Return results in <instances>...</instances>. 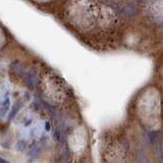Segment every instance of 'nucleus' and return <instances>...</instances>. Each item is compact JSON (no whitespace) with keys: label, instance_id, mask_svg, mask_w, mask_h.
Segmentation results:
<instances>
[{"label":"nucleus","instance_id":"nucleus-1","mask_svg":"<svg viewBox=\"0 0 163 163\" xmlns=\"http://www.w3.org/2000/svg\"><path fill=\"white\" fill-rule=\"evenodd\" d=\"M23 76V80L25 82V84L28 86L29 88H35V86L37 84V76L36 72L34 70H30L27 72H24V75L21 76Z\"/></svg>","mask_w":163,"mask_h":163},{"label":"nucleus","instance_id":"nucleus-6","mask_svg":"<svg viewBox=\"0 0 163 163\" xmlns=\"http://www.w3.org/2000/svg\"><path fill=\"white\" fill-rule=\"evenodd\" d=\"M156 155L157 157H161L163 155V137L156 144Z\"/></svg>","mask_w":163,"mask_h":163},{"label":"nucleus","instance_id":"nucleus-7","mask_svg":"<svg viewBox=\"0 0 163 163\" xmlns=\"http://www.w3.org/2000/svg\"><path fill=\"white\" fill-rule=\"evenodd\" d=\"M156 135H157V132H150V134H149L148 138H149L150 141H151V143H155V141H156Z\"/></svg>","mask_w":163,"mask_h":163},{"label":"nucleus","instance_id":"nucleus-4","mask_svg":"<svg viewBox=\"0 0 163 163\" xmlns=\"http://www.w3.org/2000/svg\"><path fill=\"white\" fill-rule=\"evenodd\" d=\"M9 107H10V98L8 95H6L3 98V101H2V104H1V114L3 115L4 113L8 112Z\"/></svg>","mask_w":163,"mask_h":163},{"label":"nucleus","instance_id":"nucleus-8","mask_svg":"<svg viewBox=\"0 0 163 163\" xmlns=\"http://www.w3.org/2000/svg\"><path fill=\"white\" fill-rule=\"evenodd\" d=\"M0 163H9V162L5 159H3V158H0Z\"/></svg>","mask_w":163,"mask_h":163},{"label":"nucleus","instance_id":"nucleus-2","mask_svg":"<svg viewBox=\"0 0 163 163\" xmlns=\"http://www.w3.org/2000/svg\"><path fill=\"white\" fill-rule=\"evenodd\" d=\"M11 70L14 71V74L16 75V76H23L24 75V68H23V65H21V63L19 62V61H15L11 64Z\"/></svg>","mask_w":163,"mask_h":163},{"label":"nucleus","instance_id":"nucleus-5","mask_svg":"<svg viewBox=\"0 0 163 163\" xmlns=\"http://www.w3.org/2000/svg\"><path fill=\"white\" fill-rule=\"evenodd\" d=\"M20 107H21L20 103H15L14 106V108H12V110L10 111L9 116H8V119H9V121H12V118H14L15 115L18 114V112H19L20 109Z\"/></svg>","mask_w":163,"mask_h":163},{"label":"nucleus","instance_id":"nucleus-3","mask_svg":"<svg viewBox=\"0 0 163 163\" xmlns=\"http://www.w3.org/2000/svg\"><path fill=\"white\" fill-rule=\"evenodd\" d=\"M136 155H137V161H138V163H149L148 157L146 155L145 151H143L142 149L137 150Z\"/></svg>","mask_w":163,"mask_h":163}]
</instances>
